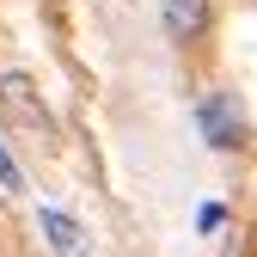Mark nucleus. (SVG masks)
<instances>
[{"mask_svg":"<svg viewBox=\"0 0 257 257\" xmlns=\"http://www.w3.org/2000/svg\"><path fill=\"white\" fill-rule=\"evenodd\" d=\"M0 122L7 128H25V135H55V116L43 104V92L31 86V74H0Z\"/></svg>","mask_w":257,"mask_h":257,"instance_id":"f257e3e1","label":"nucleus"},{"mask_svg":"<svg viewBox=\"0 0 257 257\" xmlns=\"http://www.w3.org/2000/svg\"><path fill=\"white\" fill-rule=\"evenodd\" d=\"M196 122H202V141L214 147V153H239L245 147V104H239V92H208L202 98V110H196Z\"/></svg>","mask_w":257,"mask_h":257,"instance_id":"f03ea898","label":"nucleus"},{"mask_svg":"<svg viewBox=\"0 0 257 257\" xmlns=\"http://www.w3.org/2000/svg\"><path fill=\"white\" fill-rule=\"evenodd\" d=\"M159 19H166V37L172 43H196V37H208L214 7H208V0H159Z\"/></svg>","mask_w":257,"mask_h":257,"instance_id":"7ed1b4c3","label":"nucleus"},{"mask_svg":"<svg viewBox=\"0 0 257 257\" xmlns=\"http://www.w3.org/2000/svg\"><path fill=\"white\" fill-rule=\"evenodd\" d=\"M37 227H43V239H49V251H55V257H92V239H86V227H80L74 214L43 208V214H37Z\"/></svg>","mask_w":257,"mask_h":257,"instance_id":"20e7f679","label":"nucleus"},{"mask_svg":"<svg viewBox=\"0 0 257 257\" xmlns=\"http://www.w3.org/2000/svg\"><path fill=\"white\" fill-rule=\"evenodd\" d=\"M0 196H25V172H19V159L7 153V135H0Z\"/></svg>","mask_w":257,"mask_h":257,"instance_id":"39448f33","label":"nucleus"},{"mask_svg":"<svg viewBox=\"0 0 257 257\" xmlns=\"http://www.w3.org/2000/svg\"><path fill=\"white\" fill-rule=\"evenodd\" d=\"M196 227H202V233L227 227V208H220V202H202V208H196Z\"/></svg>","mask_w":257,"mask_h":257,"instance_id":"423d86ee","label":"nucleus"}]
</instances>
